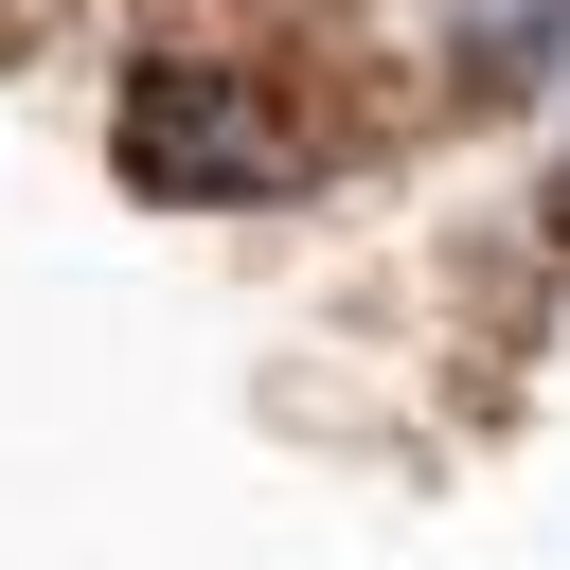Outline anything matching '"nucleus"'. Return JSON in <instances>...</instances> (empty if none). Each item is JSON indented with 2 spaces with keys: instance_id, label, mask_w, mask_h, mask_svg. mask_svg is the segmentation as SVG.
<instances>
[{
  "instance_id": "obj_3",
  "label": "nucleus",
  "mask_w": 570,
  "mask_h": 570,
  "mask_svg": "<svg viewBox=\"0 0 570 570\" xmlns=\"http://www.w3.org/2000/svg\"><path fill=\"white\" fill-rule=\"evenodd\" d=\"M552 249H570V160H552Z\"/></svg>"
},
{
  "instance_id": "obj_2",
  "label": "nucleus",
  "mask_w": 570,
  "mask_h": 570,
  "mask_svg": "<svg viewBox=\"0 0 570 570\" xmlns=\"http://www.w3.org/2000/svg\"><path fill=\"white\" fill-rule=\"evenodd\" d=\"M445 53H463V89H552L570 71V0H445Z\"/></svg>"
},
{
  "instance_id": "obj_1",
  "label": "nucleus",
  "mask_w": 570,
  "mask_h": 570,
  "mask_svg": "<svg viewBox=\"0 0 570 570\" xmlns=\"http://www.w3.org/2000/svg\"><path fill=\"white\" fill-rule=\"evenodd\" d=\"M107 125H125V178H142V196H267V178H285V107H267L232 53H142Z\"/></svg>"
}]
</instances>
